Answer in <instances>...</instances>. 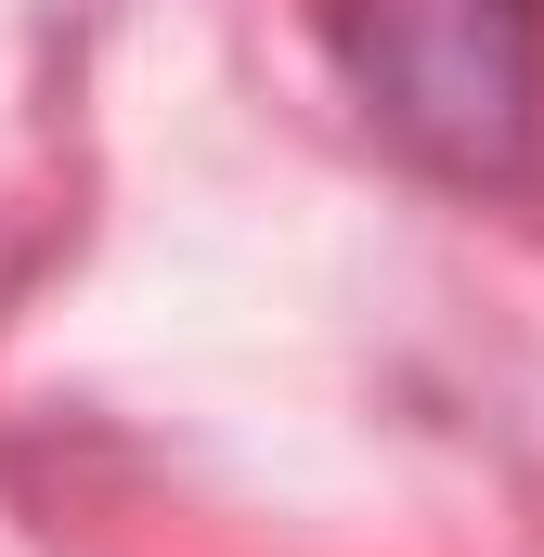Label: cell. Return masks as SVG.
Instances as JSON below:
<instances>
[{
  "label": "cell",
  "instance_id": "1",
  "mask_svg": "<svg viewBox=\"0 0 544 557\" xmlns=\"http://www.w3.org/2000/svg\"><path fill=\"white\" fill-rule=\"evenodd\" d=\"M350 91L403 156L454 182H519L544 131V0H324Z\"/></svg>",
  "mask_w": 544,
  "mask_h": 557
}]
</instances>
